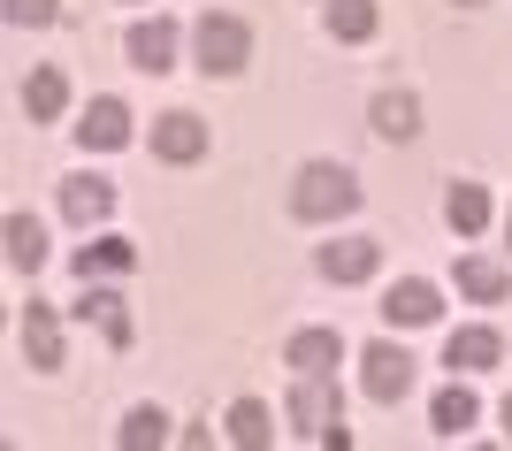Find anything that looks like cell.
<instances>
[{
  "label": "cell",
  "instance_id": "obj_1",
  "mask_svg": "<svg viewBox=\"0 0 512 451\" xmlns=\"http://www.w3.org/2000/svg\"><path fill=\"white\" fill-rule=\"evenodd\" d=\"M360 207V176L337 169V161H306L299 184H291V215L299 222H337Z\"/></svg>",
  "mask_w": 512,
  "mask_h": 451
},
{
  "label": "cell",
  "instance_id": "obj_2",
  "mask_svg": "<svg viewBox=\"0 0 512 451\" xmlns=\"http://www.w3.org/2000/svg\"><path fill=\"white\" fill-rule=\"evenodd\" d=\"M283 421H291L299 436H314V444H329V451L352 444L344 421H337V390H329V375H299V390L283 398Z\"/></svg>",
  "mask_w": 512,
  "mask_h": 451
},
{
  "label": "cell",
  "instance_id": "obj_3",
  "mask_svg": "<svg viewBox=\"0 0 512 451\" xmlns=\"http://www.w3.org/2000/svg\"><path fill=\"white\" fill-rule=\"evenodd\" d=\"M192 46H199V69H207V77H237L245 54H253V31H245L237 16H199Z\"/></svg>",
  "mask_w": 512,
  "mask_h": 451
},
{
  "label": "cell",
  "instance_id": "obj_4",
  "mask_svg": "<svg viewBox=\"0 0 512 451\" xmlns=\"http://www.w3.org/2000/svg\"><path fill=\"white\" fill-rule=\"evenodd\" d=\"M360 367H367V398H375V406H398V398L413 390V360L398 352V344H375Z\"/></svg>",
  "mask_w": 512,
  "mask_h": 451
},
{
  "label": "cell",
  "instance_id": "obj_5",
  "mask_svg": "<svg viewBox=\"0 0 512 451\" xmlns=\"http://www.w3.org/2000/svg\"><path fill=\"white\" fill-rule=\"evenodd\" d=\"M383 268V245L375 237H344V245H321V276L329 283H367Z\"/></svg>",
  "mask_w": 512,
  "mask_h": 451
},
{
  "label": "cell",
  "instance_id": "obj_6",
  "mask_svg": "<svg viewBox=\"0 0 512 451\" xmlns=\"http://www.w3.org/2000/svg\"><path fill=\"white\" fill-rule=\"evenodd\" d=\"M337 352H344L337 329H299V337L283 344V367H299V375H337Z\"/></svg>",
  "mask_w": 512,
  "mask_h": 451
},
{
  "label": "cell",
  "instance_id": "obj_7",
  "mask_svg": "<svg viewBox=\"0 0 512 451\" xmlns=\"http://www.w3.org/2000/svg\"><path fill=\"white\" fill-rule=\"evenodd\" d=\"M130 62L146 69V77H161V69L176 62V23L153 16V23H130Z\"/></svg>",
  "mask_w": 512,
  "mask_h": 451
},
{
  "label": "cell",
  "instance_id": "obj_8",
  "mask_svg": "<svg viewBox=\"0 0 512 451\" xmlns=\"http://www.w3.org/2000/svg\"><path fill=\"white\" fill-rule=\"evenodd\" d=\"M153 153H161V161H199V153H207V123H199V115H161V123H153Z\"/></svg>",
  "mask_w": 512,
  "mask_h": 451
},
{
  "label": "cell",
  "instance_id": "obj_9",
  "mask_svg": "<svg viewBox=\"0 0 512 451\" xmlns=\"http://www.w3.org/2000/svg\"><path fill=\"white\" fill-rule=\"evenodd\" d=\"M497 329H451L444 337V367H459V375H482V367H497Z\"/></svg>",
  "mask_w": 512,
  "mask_h": 451
},
{
  "label": "cell",
  "instance_id": "obj_10",
  "mask_svg": "<svg viewBox=\"0 0 512 451\" xmlns=\"http://www.w3.org/2000/svg\"><path fill=\"white\" fill-rule=\"evenodd\" d=\"M77 138H85V146H100V153L130 146V108H123V100H92L85 123H77Z\"/></svg>",
  "mask_w": 512,
  "mask_h": 451
},
{
  "label": "cell",
  "instance_id": "obj_11",
  "mask_svg": "<svg viewBox=\"0 0 512 451\" xmlns=\"http://www.w3.org/2000/svg\"><path fill=\"white\" fill-rule=\"evenodd\" d=\"M383 314H390L398 329H421V322H436V283H421V276H413V283H390Z\"/></svg>",
  "mask_w": 512,
  "mask_h": 451
},
{
  "label": "cell",
  "instance_id": "obj_12",
  "mask_svg": "<svg viewBox=\"0 0 512 451\" xmlns=\"http://www.w3.org/2000/svg\"><path fill=\"white\" fill-rule=\"evenodd\" d=\"M107 207H115V192H107L100 176H77V184H62V215L77 222V230H92V222H107Z\"/></svg>",
  "mask_w": 512,
  "mask_h": 451
},
{
  "label": "cell",
  "instance_id": "obj_13",
  "mask_svg": "<svg viewBox=\"0 0 512 451\" xmlns=\"http://www.w3.org/2000/svg\"><path fill=\"white\" fill-rule=\"evenodd\" d=\"M23 344H31V367H62V322H54L39 299L23 314Z\"/></svg>",
  "mask_w": 512,
  "mask_h": 451
},
{
  "label": "cell",
  "instance_id": "obj_14",
  "mask_svg": "<svg viewBox=\"0 0 512 451\" xmlns=\"http://www.w3.org/2000/svg\"><path fill=\"white\" fill-rule=\"evenodd\" d=\"M62 100H69L62 69H31V85H23V108H31V123H54V115H62Z\"/></svg>",
  "mask_w": 512,
  "mask_h": 451
},
{
  "label": "cell",
  "instance_id": "obj_15",
  "mask_svg": "<svg viewBox=\"0 0 512 451\" xmlns=\"http://www.w3.org/2000/svg\"><path fill=\"white\" fill-rule=\"evenodd\" d=\"M444 215H451V230H459V237H474L482 222H490V192H482V184H451Z\"/></svg>",
  "mask_w": 512,
  "mask_h": 451
},
{
  "label": "cell",
  "instance_id": "obj_16",
  "mask_svg": "<svg viewBox=\"0 0 512 451\" xmlns=\"http://www.w3.org/2000/svg\"><path fill=\"white\" fill-rule=\"evenodd\" d=\"M8 260H16L23 276H39V260H46V230L31 215H8Z\"/></svg>",
  "mask_w": 512,
  "mask_h": 451
},
{
  "label": "cell",
  "instance_id": "obj_17",
  "mask_svg": "<svg viewBox=\"0 0 512 451\" xmlns=\"http://www.w3.org/2000/svg\"><path fill=\"white\" fill-rule=\"evenodd\" d=\"M375 130H383V138H413V130H421V100H413V92H383V100H375Z\"/></svg>",
  "mask_w": 512,
  "mask_h": 451
},
{
  "label": "cell",
  "instance_id": "obj_18",
  "mask_svg": "<svg viewBox=\"0 0 512 451\" xmlns=\"http://www.w3.org/2000/svg\"><path fill=\"white\" fill-rule=\"evenodd\" d=\"M375 23H383V16H375V0H329V31H337V39L360 46V39H375Z\"/></svg>",
  "mask_w": 512,
  "mask_h": 451
},
{
  "label": "cell",
  "instance_id": "obj_19",
  "mask_svg": "<svg viewBox=\"0 0 512 451\" xmlns=\"http://www.w3.org/2000/svg\"><path fill=\"white\" fill-rule=\"evenodd\" d=\"M474 413H482V406H474V390H467V383H451L444 398H436V436H467V429H474Z\"/></svg>",
  "mask_w": 512,
  "mask_h": 451
},
{
  "label": "cell",
  "instance_id": "obj_20",
  "mask_svg": "<svg viewBox=\"0 0 512 451\" xmlns=\"http://www.w3.org/2000/svg\"><path fill=\"white\" fill-rule=\"evenodd\" d=\"M268 436H276V429H268V406H260V398H237V406H230V444L260 451Z\"/></svg>",
  "mask_w": 512,
  "mask_h": 451
},
{
  "label": "cell",
  "instance_id": "obj_21",
  "mask_svg": "<svg viewBox=\"0 0 512 451\" xmlns=\"http://www.w3.org/2000/svg\"><path fill=\"white\" fill-rule=\"evenodd\" d=\"M459 291L482 299V306H497L505 299V268H497V260H459Z\"/></svg>",
  "mask_w": 512,
  "mask_h": 451
},
{
  "label": "cell",
  "instance_id": "obj_22",
  "mask_svg": "<svg viewBox=\"0 0 512 451\" xmlns=\"http://www.w3.org/2000/svg\"><path fill=\"white\" fill-rule=\"evenodd\" d=\"M130 260H138V253H130V245H123V237H100V245H85V253H77V276H115V268H130Z\"/></svg>",
  "mask_w": 512,
  "mask_h": 451
},
{
  "label": "cell",
  "instance_id": "obj_23",
  "mask_svg": "<svg viewBox=\"0 0 512 451\" xmlns=\"http://www.w3.org/2000/svg\"><path fill=\"white\" fill-rule=\"evenodd\" d=\"M77 314H100V329H107V344H130V314H123V299H115V291H92L85 306H77Z\"/></svg>",
  "mask_w": 512,
  "mask_h": 451
},
{
  "label": "cell",
  "instance_id": "obj_24",
  "mask_svg": "<svg viewBox=\"0 0 512 451\" xmlns=\"http://www.w3.org/2000/svg\"><path fill=\"white\" fill-rule=\"evenodd\" d=\"M161 436H169V421H161L153 406H138V413L123 421V451H146V444H161Z\"/></svg>",
  "mask_w": 512,
  "mask_h": 451
},
{
  "label": "cell",
  "instance_id": "obj_25",
  "mask_svg": "<svg viewBox=\"0 0 512 451\" xmlns=\"http://www.w3.org/2000/svg\"><path fill=\"white\" fill-rule=\"evenodd\" d=\"M8 23H54V0H8Z\"/></svg>",
  "mask_w": 512,
  "mask_h": 451
},
{
  "label": "cell",
  "instance_id": "obj_26",
  "mask_svg": "<svg viewBox=\"0 0 512 451\" xmlns=\"http://www.w3.org/2000/svg\"><path fill=\"white\" fill-rule=\"evenodd\" d=\"M505 436H512V398H505Z\"/></svg>",
  "mask_w": 512,
  "mask_h": 451
},
{
  "label": "cell",
  "instance_id": "obj_27",
  "mask_svg": "<svg viewBox=\"0 0 512 451\" xmlns=\"http://www.w3.org/2000/svg\"><path fill=\"white\" fill-rule=\"evenodd\" d=\"M459 8H474V0H459Z\"/></svg>",
  "mask_w": 512,
  "mask_h": 451
}]
</instances>
